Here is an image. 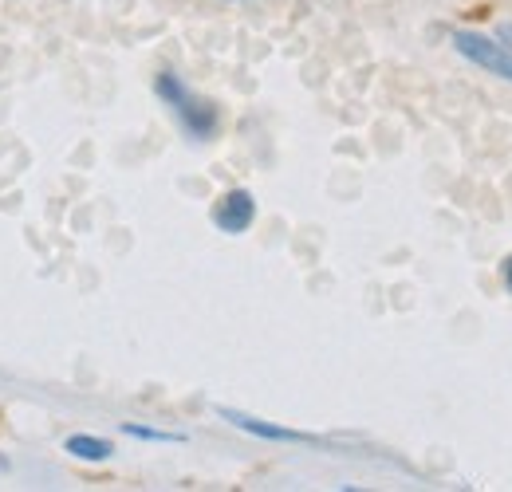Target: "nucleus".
<instances>
[{"mask_svg": "<svg viewBox=\"0 0 512 492\" xmlns=\"http://www.w3.org/2000/svg\"><path fill=\"white\" fill-rule=\"evenodd\" d=\"M154 91H158V99L174 111V119L182 123V130L190 134L193 142H209V138L217 134V107H213L209 99L193 95L190 87L182 83V75H174V71H158Z\"/></svg>", "mask_w": 512, "mask_h": 492, "instance_id": "nucleus-1", "label": "nucleus"}, {"mask_svg": "<svg viewBox=\"0 0 512 492\" xmlns=\"http://www.w3.org/2000/svg\"><path fill=\"white\" fill-rule=\"evenodd\" d=\"M453 48H457V56H465L469 63H477L481 71H489V75H497V79L512 83V52L501 44V40L481 36V32H453Z\"/></svg>", "mask_w": 512, "mask_h": 492, "instance_id": "nucleus-2", "label": "nucleus"}, {"mask_svg": "<svg viewBox=\"0 0 512 492\" xmlns=\"http://www.w3.org/2000/svg\"><path fill=\"white\" fill-rule=\"evenodd\" d=\"M253 221H256V197L249 189H229V193H221V201L213 205V225H217L225 237L249 233Z\"/></svg>", "mask_w": 512, "mask_h": 492, "instance_id": "nucleus-3", "label": "nucleus"}, {"mask_svg": "<svg viewBox=\"0 0 512 492\" xmlns=\"http://www.w3.org/2000/svg\"><path fill=\"white\" fill-rule=\"evenodd\" d=\"M225 422H233L241 433H253L260 441H284V445H316V437L312 433H300V430H288V426H272V422H260L253 414H241V410H229V406H221L217 410Z\"/></svg>", "mask_w": 512, "mask_h": 492, "instance_id": "nucleus-4", "label": "nucleus"}, {"mask_svg": "<svg viewBox=\"0 0 512 492\" xmlns=\"http://www.w3.org/2000/svg\"><path fill=\"white\" fill-rule=\"evenodd\" d=\"M64 449L75 457V461H91V465H99V461H107V457L115 453V445H111V441L91 437V433H71V437L64 441Z\"/></svg>", "mask_w": 512, "mask_h": 492, "instance_id": "nucleus-5", "label": "nucleus"}, {"mask_svg": "<svg viewBox=\"0 0 512 492\" xmlns=\"http://www.w3.org/2000/svg\"><path fill=\"white\" fill-rule=\"evenodd\" d=\"M123 433L134 437V441H154V445H182L186 441V433H166V430H154V426H134V422H127Z\"/></svg>", "mask_w": 512, "mask_h": 492, "instance_id": "nucleus-6", "label": "nucleus"}, {"mask_svg": "<svg viewBox=\"0 0 512 492\" xmlns=\"http://www.w3.org/2000/svg\"><path fill=\"white\" fill-rule=\"evenodd\" d=\"M501 280H505V292L512 296V252L501 260Z\"/></svg>", "mask_w": 512, "mask_h": 492, "instance_id": "nucleus-7", "label": "nucleus"}]
</instances>
